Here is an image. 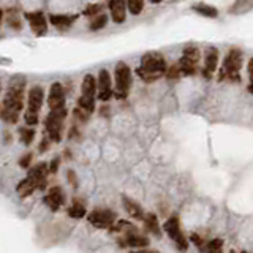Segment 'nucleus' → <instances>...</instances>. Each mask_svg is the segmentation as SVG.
<instances>
[{"instance_id": "f257e3e1", "label": "nucleus", "mask_w": 253, "mask_h": 253, "mask_svg": "<svg viewBox=\"0 0 253 253\" xmlns=\"http://www.w3.org/2000/svg\"><path fill=\"white\" fill-rule=\"evenodd\" d=\"M27 79L24 76H15L2 101V119L6 124H16L24 109V89Z\"/></svg>"}, {"instance_id": "f03ea898", "label": "nucleus", "mask_w": 253, "mask_h": 253, "mask_svg": "<svg viewBox=\"0 0 253 253\" xmlns=\"http://www.w3.org/2000/svg\"><path fill=\"white\" fill-rule=\"evenodd\" d=\"M168 63L165 57L158 52H147L143 55L141 65L138 67L136 73L144 82H153L160 79L166 73Z\"/></svg>"}, {"instance_id": "7ed1b4c3", "label": "nucleus", "mask_w": 253, "mask_h": 253, "mask_svg": "<svg viewBox=\"0 0 253 253\" xmlns=\"http://www.w3.org/2000/svg\"><path fill=\"white\" fill-rule=\"evenodd\" d=\"M51 173L46 163H38L35 165L32 170L27 174V177L18 185V195L25 198V196H30L35 190L45 188L46 187V176Z\"/></svg>"}, {"instance_id": "20e7f679", "label": "nucleus", "mask_w": 253, "mask_h": 253, "mask_svg": "<svg viewBox=\"0 0 253 253\" xmlns=\"http://www.w3.org/2000/svg\"><path fill=\"white\" fill-rule=\"evenodd\" d=\"M242 63H244V52L241 51V49L233 48L227 54V57H225V60L222 63L219 79L220 81H228V82L239 81V79H241V78H239V73H241Z\"/></svg>"}, {"instance_id": "39448f33", "label": "nucleus", "mask_w": 253, "mask_h": 253, "mask_svg": "<svg viewBox=\"0 0 253 253\" xmlns=\"http://www.w3.org/2000/svg\"><path fill=\"white\" fill-rule=\"evenodd\" d=\"M114 79H116V87H114V97L117 100H122L126 98L130 94L131 89V82H133V76H131V70L126 65L125 62H119L114 70Z\"/></svg>"}, {"instance_id": "423d86ee", "label": "nucleus", "mask_w": 253, "mask_h": 253, "mask_svg": "<svg viewBox=\"0 0 253 253\" xmlns=\"http://www.w3.org/2000/svg\"><path fill=\"white\" fill-rule=\"evenodd\" d=\"M81 97L78 101V108L92 114L95 109V95L98 94V84L92 75H86L81 86Z\"/></svg>"}, {"instance_id": "0eeeda50", "label": "nucleus", "mask_w": 253, "mask_h": 253, "mask_svg": "<svg viewBox=\"0 0 253 253\" xmlns=\"http://www.w3.org/2000/svg\"><path fill=\"white\" fill-rule=\"evenodd\" d=\"M45 92L43 87L33 86L29 90V98H27V111H25V124L27 125H37L38 124V112L43 106Z\"/></svg>"}, {"instance_id": "6e6552de", "label": "nucleus", "mask_w": 253, "mask_h": 253, "mask_svg": "<svg viewBox=\"0 0 253 253\" xmlns=\"http://www.w3.org/2000/svg\"><path fill=\"white\" fill-rule=\"evenodd\" d=\"M200 60H201V51L198 49V46H195V45L185 46L184 51H182L180 59H179V68H180L182 75L193 76L196 72H198Z\"/></svg>"}, {"instance_id": "1a4fd4ad", "label": "nucleus", "mask_w": 253, "mask_h": 253, "mask_svg": "<svg viewBox=\"0 0 253 253\" xmlns=\"http://www.w3.org/2000/svg\"><path fill=\"white\" fill-rule=\"evenodd\" d=\"M67 117V109H51L46 117V133L48 138L54 143L62 139V125Z\"/></svg>"}, {"instance_id": "9d476101", "label": "nucleus", "mask_w": 253, "mask_h": 253, "mask_svg": "<svg viewBox=\"0 0 253 253\" xmlns=\"http://www.w3.org/2000/svg\"><path fill=\"white\" fill-rule=\"evenodd\" d=\"M163 229H165V233L173 239L174 244L177 245V249H180V250H187L188 242H187L185 236L182 234L180 223H179V219H177V217H176V215L170 217V219H168V220L165 222Z\"/></svg>"}, {"instance_id": "9b49d317", "label": "nucleus", "mask_w": 253, "mask_h": 253, "mask_svg": "<svg viewBox=\"0 0 253 253\" xmlns=\"http://www.w3.org/2000/svg\"><path fill=\"white\" fill-rule=\"evenodd\" d=\"M87 219L95 228H112L116 222V214L108 209H95L87 215Z\"/></svg>"}, {"instance_id": "f8f14e48", "label": "nucleus", "mask_w": 253, "mask_h": 253, "mask_svg": "<svg viewBox=\"0 0 253 253\" xmlns=\"http://www.w3.org/2000/svg\"><path fill=\"white\" fill-rule=\"evenodd\" d=\"M24 18L29 21L30 29L37 37H43V35H46L48 23H46L43 11H27V13H24Z\"/></svg>"}, {"instance_id": "ddd939ff", "label": "nucleus", "mask_w": 253, "mask_h": 253, "mask_svg": "<svg viewBox=\"0 0 253 253\" xmlns=\"http://www.w3.org/2000/svg\"><path fill=\"white\" fill-rule=\"evenodd\" d=\"M112 81L108 70H100L98 73V98L101 101H108L112 97Z\"/></svg>"}, {"instance_id": "4468645a", "label": "nucleus", "mask_w": 253, "mask_h": 253, "mask_svg": "<svg viewBox=\"0 0 253 253\" xmlns=\"http://www.w3.org/2000/svg\"><path fill=\"white\" fill-rule=\"evenodd\" d=\"M49 109H65V92H63L62 84L54 82L51 89H49L48 97Z\"/></svg>"}, {"instance_id": "2eb2a0df", "label": "nucleus", "mask_w": 253, "mask_h": 253, "mask_svg": "<svg viewBox=\"0 0 253 253\" xmlns=\"http://www.w3.org/2000/svg\"><path fill=\"white\" fill-rule=\"evenodd\" d=\"M45 202L52 212H55V210H59L63 204H65V193L62 192L60 187L49 188L48 195L45 196Z\"/></svg>"}, {"instance_id": "dca6fc26", "label": "nucleus", "mask_w": 253, "mask_h": 253, "mask_svg": "<svg viewBox=\"0 0 253 253\" xmlns=\"http://www.w3.org/2000/svg\"><path fill=\"white\" fill-rule=\"evenodd\" d=\"M217 65H219V49L210 46L204 51V70H202V75L206 78H210L215 73Z\"/></svg>"}, {"instance_id": "f3484780", "label": "nucleus", "mask_w": 253, "mask_h": 253, "mask_svg": "<svg viewBox=\"0 0 253 253\" xmlns=\"http://www.w3.org/2000/svg\"><path fill=\"white\" fill-rule=\"evenodd\" d=\"M111 18L116 24H122L126 16V0H109Z\"/></svg>"}, {"instance_id": "a211bd4d", "label": "nucleus", "mask_w": 253, "mask_h": 253, "mask_svg": "<svg viewBox=\"0 0 253 253\" xmlns=\"http://www.w3.org/2000/svg\"><path fill=\"white\" fill-rule=\"evenodd\" d=\"M76 19H78L76 15H51L49 16V23L59 30H68Z\"/></svg>"}, {"instance_id": "6ab92c4d", "label": "nucleus", "mask_w": 253, "mask_h": 253, "mask_svg": "<svg viewBox=\"0 0 253 253\" xmlns=\"http://www.w3.org/2000/svg\"><path fill=\"white\" fill-rule=\"evenodd\" d=\"M124 207L126 210V214H128L130 217H133V219H136V220H144V210L143 207L138 204L136 201H133L130 198H126V196H124Z\"/></svg>"}, {"instance_id": "aec40b11", "label": "nucleus", "mask_w": 253, "mask_h": 253, "mask_svg": "<svg viewBox=\"0 0 253 253\" xmlns=\"http://www.w3.org/2000/svg\"><path fill=\"white\" fill-rule=\"evenodd\" d=\"M122 241H125V245H128V247H146V245L149 244V241H147L144 236L138 234L136 231L125 233V237Z\"/></svg>"}, {"instance_id": "412c9836", "label": "nucleus", "mask_w": 253, "mask_h": 253, "mask_svg": "<svg viewBox=\"0 0 253 253\" xmlns=\"http://www.w3.org/2000/svg\"><path fill=\"white\" fill-rule=\"evenodd\" d=\"M250 10H253V0H236L231 5L229 13L231 15H244V13H249Z\"/></svg>"}, {"instance_id": "4be33fe9", "label": "nucleus", "mask_w": 253, "mask_h": 253, "mask_svg": "<svg viewBox=\"0 0 253 253\" xmlns=\"http://www.w3.org/2000/svg\"><path fill=\"white\" fill-rule=\"evenodd\" d=\"M193 11H196L198 15L201 16H206V18H217L219 16V10L214 8L207 3H196L193 5Z\"/></svg>"}, {"instance_id": "5701e85b", "label": "nucleus", "mask_w": 253, "mask_h": 253, "mask_svg": "<svg viewBox=\"0 0 253 253\" xmlns=\"http://www.w3.org/2000/svg\"><path fill=\"white\" fill-rule=\"evenodd\" d=\"M5 21H6V24L11 27V29H16V30L21 29V19H19V13H18L16 8L6 10V13H5Z\"/></svg>"}, {"instance_id": "b1692460", "label": "nucleus", "mask_w": 253, "mask_h": 253, "mask_svg": "<svg viewBox=\"0 0 253 253\" xmlns=\"http://www.w3.org/2000/svg\"><path fill=\"white\" fill-rule=\"evenodd\" d=\"M143 222H144V225H146L147 231H151L152 234H155V236H160V234H161L160 227H158V220H157V217L153 215V214H146V217H144Z\"/></svg>"}, {"instance_id": "393cba45", "label": "nucleus", "mask_w": 253, "mask_h": 253, "mask_svg": "<svg viewBox=\"0 0 253 253\" xmlns=\"http://www.w3.org/2000/svg\"><path fill=\"white\" fill-rule=\"evenodd\" d=\"M68 215L72 217V219H82L84 215H86V207L81 201H73L72 207L68 209Z\"/></svg>"}, {"instance_id": "a878e982", "label": "nucleus", "mask_w": 253, "mask_h": 253, "mask_svg": "<svg viewBox=\"0 0 253 253\" xmlns=\"http://www.w3.org/2000/svg\"><path fill=\"white\" fill-rule=\"evenodd\" d=\"M19 136H21V141H23V144L29 146L33 141V138H35V130L30 128V125L25 126V128H19Z\"/></svg>"}, {"instance_id": "bb28decb", "label": "nucleus", "mask_w": 253, "mask_h": 253, "mask_svg": "<svg viewBox=\"0 0 253 253\" xmlns=\"http://www.w3.org/2000/svg\"><path fill=\"white\" fill-rule=\"evenodd\" d=\"M126 5H128V11L131 15L138 16L144 8V0H126Z\"/></svg>"}, {"instance_id": "cd10ccee", "label": "nucleus", "mask_w": 253, "mask_h": 253, "mask_svg": "<svg viewBox=\"0 0 253 253\" xmlns=\"http://www.w3.org/2000/svg\"><path fill=\"white\" fill-rule=\"evenodd\" d=\"M106 23H108V16L104 15V13H100V15H97L95 19L90 23V30H100L106 25Z\"/></svg>"}, {"instance_id": "c85d7f7f", "label": "nucleus", "mask_w": 253, "mask_h": 253, "mask_svg": "<svg viewBox=\"0 0 253 253\" xmlns=\"http://www.w3.org/2000/svg\"><path fill=\"white\" fill-rule=\"evenodd\" d=\"M103 13V5L100 3H90L86 10H84V16H97Z\"/></svg>"}, {"instance_id": "c756f323", "label": "nucleus", "mask_w": 253, "mask_h": 253, "mask_svg": "<svg viewBox=\"0 0 253 253\" xmlns=\"http://www.w3.org/2000/svg\"><path fill=\"white\" fill-rule=\"evenodd\" d=\"M223 247V241L222 239H214V241H209V244L204 247L207 252H220Z\"/></svg>"}, {"instance_id": "7c9ffc66", "label": "nucleus", "mask_w": 253, "mask_h": 253, "mask_svg": "<svg viewBox=\"0 0 253 253\" xmlns=\"http://www.w3.org/2000/svg\"><path fill=\"white\" fill-rule=\"evenodd\" d=\"M30 161H32V153H27V155H24L23 158L19 160V166L21 168H29Z\"/></svg>"}, {"instance_id": "2f4dec72", "label": "nucleus", "mask_w": 253, "mask_h": 253, "mask_svg": "<svg viewBox=\"0 0 253 253\" xmlns=\"http://www.w3.org/2000/svg\"><path fill=\"white\" fill-rule=\"evenodd\" d=\"M249 78H250V86H249V92L253 94V57L249 62Z\"/></svg>"}, {"instance_id": "473e14b6", "label": "nucleus", "mask_w": 253, "mask_h": 253, "mask_svg": "<svg viewBox=\"0 0 253 253\" xmlns=\"http://www.w3.org/2000/svg\"><path fill=\"white\" fill-rule=\"evenodd\" d=\"M57 168H59V158H54L52 160V163H51V166H49V171H51L52 174L57 171Z\"/></svg>"}, {"instance_id": "72a5a7b5", "label": "nucleus", "mask_w": 253, "mask_h": 253, "mask_svg": "<svg viewBox=\"0 0 253 253\" xmlns=\"http://www.w3.org/2000/svg\"><path fill=\"white\" fill-rule=\"evenodd\" d=\"M68 180H70V184H72L73 187L78 185V182H76V176L73 171H68Z\"/></svg>"}, {"instance_id": "f704fd0d", "label": "nucleus", "mask_w": 253, "mask_h": 253, "mask_svg": "<svg viewBox=\"0 0 253 253\" xmlns=\"http://www.w3.org/2000/svg\"><path fill=\"white\" fill-rule=\"evenodd\" d=\"M190 237H192L193 244H196V245H198V247H201V239H200L198 236H196V234H192V236H190Z\"/></svg>"}, {"instance_id": "c9c22d12", "label": "nucleus", "mask_w": 253, "mask_h": 253, "mask_svg": "<svg viewBox=\"0 0 253 253\" xmlns=\"http://www.w3.org/2000/svg\"><path fill=\"white\" fill-rule=\"evenodd\" d=\"M152 3H160V2H163V0H151Z\"/></svg>"}]
</instances>
